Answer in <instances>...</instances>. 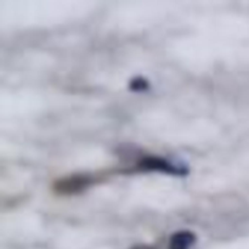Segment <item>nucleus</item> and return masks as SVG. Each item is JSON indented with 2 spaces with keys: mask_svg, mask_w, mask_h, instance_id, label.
<instances>
[{
  "mask_svg": "<svg viewBox=\"0 0 249 249\" xmlns=\"http://www.w3.org/2000/svg\"><path fill=\"white\" fill-rule=\"evenodd\" d=\"M138 169L142 172H160L167 174L177 175V177H185L187 175V168L173 164L168 160L156 156H146L139 162Z\"/></svg>",
  "mask_w": 249,
  "mask_h": 249,
  "instance_id": "nucleus-1",
  "label": "nucleus"
},
{
  "mask_svg": "<svg viewBox=\"0 0 249 249\" xmlns=\"http://www.w3.org/2000/svg\"><path fill=\"white\" fill-rule=\"evenodd\" d=\"M96 178L90 174H75L57 181L55 190L58 194L73 195L84 191L95 182Z\"/></svg>",
  "mask_w": 249,
  "mask_h": 249,
  "instance_id": "nucleus-2",
  "label": "nucleus"
},
{
  "mask_svg": "<svg viewBox=\"0 0 249 249\" xmlns=\"http://www.w3.org/2000/svg\"><path fill=\"white\" fill-rule=\"evenodd\" d=\"M196 242V235L191 231H179L169 241V249H191Z\"/></svg>",
  "mask_w": 249,
  "mask_h": 249,
  "instance_id": "nucleus-3",
  "label": "nucleus"
},
{
  "mask_svg": "<svg viewBox=\"0 0 249 249\" xmlns=\"http://www.w3.org/2000/svg\"><path fill=\"white\" fill-rule=\"evenodd\" d=\"M129 88L133 91H146V90H148L150 85H148L147 79H145L142 77H136L131 80L130 84H129Z\"/></svg>",
  "mask_w": 249,
  "mask_h": 249,
  "instance_id": "nucleus-4",
  "label": "nucleus"
},
{
  "mask_svg": "<svg viewBox=\"0 0 249 249\" xmlns=\"http://www.w3.org/2000/svg\"><path fill=\"white\" fill-rule=\"evenodd\" d=\"M133 249H151V248H148V247H138V248H133Z\"/></svg>",
  "mask_w": 249,
  "mask_h": 249,
  "instance_id": "nucleus-5",
  "label": "nucleus"
}]
</instances>
